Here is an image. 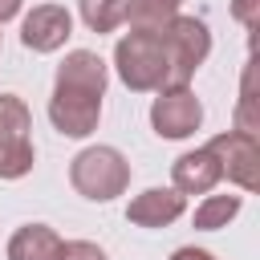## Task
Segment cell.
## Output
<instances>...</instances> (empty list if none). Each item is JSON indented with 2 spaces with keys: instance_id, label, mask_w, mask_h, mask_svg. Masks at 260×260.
<instances>
[{
  "instance_id": "6da1fadb",
  "label": "cell",
  "mask_w": 260,
  "mask_h": 260,
  "mask_svg": "<svg viewBox=\"0 0 260 260\" xmlns=\"http://www.w3.org/2000/svg\"><path fill=\"white\" fill-rule=\"evenodd\" d=\"M106 81H110V69L98 53H89V49L65 53V61L57 65V77H53V98H49L53 130L65 134V138L93 134L98 118H102Z\"/></svg>"
},
{
  "instance_id": "7a4b0ae2",
  "label": "cell",
  "mask_w": 260,
  "mask_h": 260,
  "mask_svg": "<svg viewBox=\"0 0 260 260\" xmlns=\"http://www.w3.org/2000/svg\"><path fill=\"white\" fill-rule=\"evenodd\" d=\"M114 69L126 89L134 93H158L167 85V49L158 28H130L114 45Z\"/></svg>"
},
{
  "instance_id": "3957f363",
  "label": "cell",
  "mask_w": 260,
  "mask_h": 260,
  "mask_svg": "<svg viewBox=\"0 0 260 260\" xmlns=\"http://www.w3.org/2000/svg\"><path fill=\"white\" fill-rule=\"evenodd\" d=\"M69 187L89 203H110L130 187V162L118 146H85L69 162Z\"/></svg>"
},
{
  "instance_id": "277c9868",
  "label": "cell",
  "mask_w": 260,
  "mask_h": 260,
  "mask_svg": "<svg viewBox=\"0 0 260 260\" xmlns=\"http://www.w3.org/2000/svg\"><path fill=\"white\" fill-rule=\"evenodd\" d=\"M162 49H167V85H191L195 69L211 53V32L199 16H171L162 28Z\"/></svg>"
},
{
  "instance_id": "5b68a950",
  "label": "cell",
  "mask_w": 260,
  "mask_h": 260,
  "mask_svg": "<svg viewBox=\"0 0 260 260\" xmlns=\"http://www.w3.org/2000/svg\"><path fill=\"white\" fill-rule=\"evenodd\" d=\"M37 162L32 150V114L24 98L0 93V179H24Z\"/></svg>"
},
{
  "instance_id": "8992f818",
  "label": "cell",
  "mask_w": 260,
  "mask_h": 260,
  "mask_svg": "<svg viewBox=\"0 0 260 260\" xmlns=\"http://www.w3.org/2000/svg\"><path fill=\"white\" fill-rule=\"evenodd\" d=\"M150 126L158 138H191L203 126V102L195 98L191 85H162L158 98L150 102Z\"/></svg>"
},
{
  "instance_id": "52a82bcc",
  "label": "cell",
  "mask_w": 260,
  "mask_h": 260,
  "mask_svg": "<svg viewBox=\"0 0 260 260\" xmlns=\"http://www.w3.org/2000/svg\"><path fill=\"white\" fill-rule=\"evenodd\" d=\"M207 150L215 154L223 179H232L240 191H256V183H260V142H256V134L228 130V134H215L207 142Z\"/></svg>"
},
{
  "instance_id": "ba28073f",
  "label": "cell",
  "mask_w": 260,
  "mask_h": 260,
  "mask_svg": "<svg viewBox=\"0 0 260 260\" xmlns=\"http://www.w3.org/2000/svg\"><path fill=\"white\" fill-rule=\"evenodd\" d=\"M73 37V16L61 4H37L20 20V45L28 53H57Z\"/></svg>"
},
{
  "instance_id": "9c48e42d",
  "label": "cell",
  "mask_w": 260,
  "mask_h": 260,
  "mask_svg": "<svg viewBox=\"0 0 260 260\" xmlns=\"http://www.w3.org/2000/svg\"><path fill=\"white\" fill-rule=\"evenodd\" d=\"M183 211H187V195H179L175 187H146L126 203V219L134 228H171Z\"/></svg>"
},
{
  "instance_id": "30bf717a",
  "label": "cell",
  "mask_w": 260,
  "mask_h": 260,
  "mask_svg": "<svg viewBox=\"0 0 260 260\" xmlns=\"http://www.w3.org/2000/svg\"><path fill=\"white\" fill-rule=\"evenodd\" d=\"M219 179H223L219 162H215V154L207 146H195V150H187V154H179L171 162V187L179 195H211Z\"/></svg>"
},
{
  "instance_id": "8fae6325",
  "label": "cell",
  "mask_w": 260,
  "mask_h": 260,
  "mask_svg": "<svg viewBox=\"0 0 260 260\" xmlns=\"http://www.w3.org/2000/svg\"><path fill=\"white\" fill-rule=\"evenodd\" d=\"M61 244L65 240L49 223H20L8 240V260H57Z\"/></svg>"
},
{
  "instance_id": "7c38bea8",
  "label": "cell",
  "mask_w": 260,
  "mask_h": 260,
  "mask_svg": "<svg viewBox=\"0 0 260 260\" xmlns=\"http://www.w3.org/2000/svg\"><path fill=\"white\" fill-rule=\"evenodd\" d=\"M240 211H244V199H240V195H203V203L195 207L191 223H195L199 232H219V228H228Z\"/></svg>"
},
{
  "instance_id": "4fadbf2b",
  "label": "cell",
  "mask_w": 260,
  "mask_h": 260,
  "mask_svg": "<svg viewBox=\"0 0 260 260\" xmlns=\"http://www.w3.org/2000/svg\"><path fill=\"white\" fill-rule=\"evenodd\" d=\"M126 4L130 0H77V12L85 20V28L102 37V32H114L126 24Z\"/></svg>"
},
{
  "instance_id": "5bb4252c",
  "label": "cell",
  "mask_w": 260,
  "mask_h": 260,
  "mask_svg": "<svg viewBox=\"0 0 260 260\" xmlns=\"http://www.w3.org/2000/svg\"><path fill=\"white\" fill-rule=\"evenodd\" d=\"M183 0H130L126 4V20L130 28H162L171 16H179Z\"/></svg>"
},
{
  "instance_id": "9a60e30c",
  "label": "cell",
  "mask_w": 260,
  "mask_h": 260,
  "mask_svg": "<svg viewBox=\"0 0 260 260\" xmlns=\"http://www.w3.org/2000/svg\"><path fill=\"white\" fill-rule=\"evenodd\" d=\"M57 260H110L106 248H98L93 240H65Z\"/></svg>"
},
{
  "instance_id": "2e32d148",
  "label": "cell",
  "mask_w": 260,
  "mask_h": 260,
  "mask_svg": "<svg viewBox=\"0 0 260 260\" xmlns=\"http://www.w3.org/2000/svg\"><path fill=\"white\" fill-rule=\"evenodd\" d=\"M232 16H236L248 32H256V28H260V0H232Z\"/></svg>"
},
{
  "instance_id": "e0dca14e",
  "label": "cell",
  "mask_w": 260,
  "mask_h": 260,
  "mask_svg": "<svg viewBox=\"0 0 260 260\" xmlns=\"http://www.w3.org/2000/svg\"><path fill=\"white\" fill-rule=\"evenodd\" d=\"M171 260H215V256H211L207 248H191V244H187V248H175Z\"/></svg>"
},
{
  "instance_id": "ac0fdd59",
  "label": "cell",
  "mask_w": 260,
  "mask_h": 260,
  "mask_svg": "<svg viewBox=\"0 0 260 260\" xmlns=\"http://www.w3.org/2000/svg\"><path fill=\"white\" fill-rule=\"evenodd\" d=\"M16 12H20V0H0V24H4V20H12Z\"/></svg>"
}]
</instances>
